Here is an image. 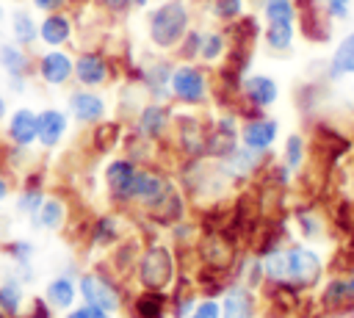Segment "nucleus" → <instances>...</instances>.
Instances as JSON below:
<instances>
[{
  "label": "nucleus",
  "mask_w": 354,
  "mask_h": 318,
  "mask_svg": "<svg viewBox=\"0 0 354 318\" xmlns=\"http://www.w3.org/2000/svg\"><path fill=\"white\" fill-rule=\"evenodd\" d=\"M191 28V3L188 0H160L147 14V36L158 50H174L183 33Z\"/></svg>",
  "instance_id": "nucleus-1"
},
{
  "label": "nucleus",
  "mask_w": 354,
  "mask_h": 318,
  "mask_svg": "<svg viewBox=\"0 0 354 318\" xmlns=\"http://www.w3.org/2000/svg\"><path fill=\"white\" fill-rule=\"evenodd\" d=\"M174 274H177V263L169 246L149 243L147 249H141L136 260V277L144 290H169L174 285Z\"/></svg>",
  "instance_id": "nucleus-2"
},
{
  "label": "nucleus",
  "mask_w": 354,
  "mask_h": 318,
  "mask_svg": "<svg viewBox=\"0 0 354 318\" xmlns=\"http://www.w3.org/2000/svg\"><path fill=\"white\" fill-rule=\"evenodd\" d=\"M169 91L183 105H205L207 102V72L191 61H183L171 69Z\"/></svg>",
  "instance_id": "nucleus-3"
},
{
  "label": "nucleus",
  "mask_w": 354,
  "mask_h": 318,
  "mask_svg": "<svg viewBox=\"0 0 354 318\" xmlns=\"http://www.w3.org/2000/svg\"><path fill=\"white\" fill-rule=\"evenodd\" d=\"M171 188H174V180H171L166 171H160V169H155L152 163H147V166H138V171H136L130 202H136V205H141L144 210H149V207L158 205Z\"/></svg>",
  "instance_id": "nucleus-4"
},
{
  "label": "nucleus",
  "mask_w": 354,
  "mask_h": 318,
  "mask_svg": "<svg viewBox=\"0 0 354 318\" xmlns=\"http://www.w3.org/2000/svg\"><path fill=\"white\" fill-rule=\"evenodd\" d=\"M324 263L321 257L307 246H290L285 249V279L296 288H310L321 279Z\"/></svg>",
  "instance_id": "nucleus-5"
},
{
  "label": "nucleus",
  "mask_w": 354,
  "mask_h": 318,
  "mask_svg": "<svg viewBox=\"0 0 354 318\" xmlns=\"http://www.w3.org/2000/svg\"><path fill=\"white\" fill-rule=\"evenodd\" d=\"M174 127V147L183 152V158H205V133L207 122L199 116H171Z\"/></svg>",
  "instance_id": "nucleus-6"
},
{
  "label": "nucleus",
  "mask_w": 354,
  "mask_h": 318,
  "mask_svg": "<svg viewBox=\"0 0 354 318\" xmlns=\"http://www.w3.org/2000/svg\"><path fill=\"white\" fill-rule=\"evenodd\" d=\"M235 147H238L235 113H224V116L207 122V133H205V158L207 160H218L227 152H232Z\"/></svg>",
  "instance_id": "nucleus-7"
},
{
  "label": "nucleus",
  "mask_w": 354,
  "mask_h": 318,
  "mask_svg": "<svg viewBox=\"0 0 354 318\" xmlns=\"http://www.w3.org/2000/svg\"><path fill=\"white\" fill-rule=\"evenodd\" d=\"M171 116H174V113H171L169 105L152 100V102H147V105H141V108L136 111L133 130H136L141 138L158 144V141H163V135L169 133V127H171Z\"/></svg>",
  "instance_id": "nucleus-8"
},
{
  "label": "nucleus",
  "mask_w": 354,
  "mask_h": 318,
  "mask_svg": "<svg viewBox=\"0 0 354 318\" xmlns=\"http://www.w3.org/2000/svg\"><path fill=\"white\" fill-rule=\"evenodd\" d=\"M266 155H268V152H257V149H249V147L238 144L232 152H227V155L218 158L216 163H218V169L224 171V177H227L230 183H238V180L254 177V174L263 169Z\"/></svg>",
  "instance_id": "nucleus-9"
},
{
  "label": "nucleus",
  "mask_w": 354,
  "mask_h": 318,
  "mask_svg": "<svg viewBox=\"0 0 354 318\" xmlns=\"http://www.w3.org/2000/svg\"><path fill=\"white\" fill-rule=\"evenodd\" d=\"M136 171H138V163L130 160L127 155L122 158H113L102 177H105V188H108V196L119 205H127L130 202V194H133V180H136Z\"/></svg>",
  "instance_id": "nucleus-10"
},
{
  "label": "nucleus",
  "mask_w": 354,
  "mask_h": 318,
  "mask_svg": "<svg viewBox=\"0 0 354 318\" xmlns=\"http://www.w3.org/2000/svg\"><path fill=\"white\" fill-rule=\"evenodd\" d=\"M0 69L8 75V86L14 91H25L28 77L33 72V61L25 53V47H19L17 41H3L0 44Z\"/></svg>",
  "instance_id": "nucleus-11"
},
{
  "label": "nucleus",
  "mask_w": 354,
  "mask_h": 318,
  "mask_svg": "<svg viewBox=\"0 0 354 318\" xmlns=\"http://www.w3.org/2000/svg\"><path fill=\"white\" fill-rule=\"evenodd\" d=\"M72 77L83 86V88H100L108 83L111 77V61L105 58V53L100 50H83L75 58V72Z\"/></svg>",
  "instance_id": "nucleus-12"
},
{
  "label": "nucleus",
  "mask_w": 354,
  "mask_h": 318,
  "mask_svg": "<svg viewBox=\"0 0 354 318\" xmlns=\"http://www.w3.org/2000/svg\"><path fill=\"white\" fill-rule=\"evenodd\" d=\"M277 135H279V122L271 116H263V113L243 119V124L238 130V141L249 149H257V152H268L274 147Z\"/></svg>",
  "instance_id": "nucleus-13"
},
{
  "label": "nucleus",
  "mask_w": 354,
  "mask_h": 318,
  "mask_svg": "<svg viewBox=\"0 0 354 318\" xmlns=\"http://www.w3.org/2000/svg\"><path fill=\"white\" fill-rule=\"evenodd\" d=\"M80 296L86 304H94V307H102L105 312H116L122 307V290L105 279V277H97V274H86L80 277Z\"/></svg>",
  "instance_id": "nucleus-14"
},
{
  "label": "nucleus",
  "mask_w": 354,
  "mask_h": 318,
  "mask_svg": "<svg viewBox=\"0 0 354 318\" xmlns=\"http://www.w3.org/2000/svg\"><path fill=\"white\" fill-rule=\"evenodd\" d=\"M36 72L47 86H64L72 80L75 72V58L69 53H64L61 47H50L47 53L39 55L36 61Z\"/></svg>",
  "instance_id": "nucleus-15"
},
{
  "label": "nucleus",
  "mask_w": 354,
  "mask_h": 318,
  "mask_svg": "<svg viewBox=\"0 0 354 318\" xmlns=\"http://www.w3.org/2000/svg\"><path fill=\"white\" fill-rule=\"evenodd\" d=\"M279 97V86L274 77L268 75H243L241 80V100L257 111H266L277 102Z\"/></svg>",
  "instance_id": "nucleus-16"
},
{
  "label": "nucleus",
  "mask_w": 354,
  "mask_h": 318,
  "mask_svg": "<svg viewBox=\"0 0 354 318\" xmlns=\"http://www.w3.org/2000/svg\"><path fill=\"white\" fill-rule=\"evenodd\" d=\"M324 312H346L354 310V274L348 277H332L318 299Z\"/></svg>",
  "instance_id": "nucleus-17"
},
{
  "label": "nucleus",
  "mask_w": 354,
  "mask_h": 318,
  "mask_svg": "<svg viewBox=\"0 0 354 318\" xmlns=\"http://www.w3.org/2000/svg\"><path fill=\"white\" fill-rule=\"evenodd\" d=\"M66 127H69V116L61 108H44L36 113V141L44 149H55L66 135Z\"/></svg>",
  "instance_id": "nucleus-18"
},
{
  "label": "nucleus",
  "mask_w": 354,
  "mask_h": 318,
  "mask_svg": "<svg viewBox=\"0 0 354 318\" xmlns=\"http://www.w3.org/2000/svg\"><path fill=\"white\" fill-rule=\"evenodd\" d=\"M69 113L80 124H97L105 119V100L91 88H77L69 94Z\"/></svg>",
  "instance_id": "nucleus-19"
},
{
  "label": "nucleus",
  "mask_w": 354,
  "mask_h": 318,
  "mask_svg": "<svg viewBox=\"0 0 354 318\" xmlns=\"http://www.w3.org/2000/svg\"><path fill=\"white\" fill-rule=\"evenodd\" d=\"M72 19L66 11H47L44 19L39 22V41H44L47 47H61L66 41H72Z\"/></svg>",
  "instance_id": "nucleus-20"
},
{
  "label": "nucleus",
  "mask_w": 354,
  "mask_h": 318,
  "mask_svg": "<svg viewBox=\"0 0 354 318\" xmlns=\"http://www.w3.org/2000/svg\"><path fill=\"white\" fill-rule=\"evenodd\" d=\"M171 64L169 61H152V64H147V66H141V77H138V83H141V88L152 97V100H158V102H163L166 97H171V91H169V77H171Z\"/></svg>",
  "instance_id": "nucleus-21"
},
{
  "label": "nucleus",
  "mask_w": 354,
  "mask_h": 318,
  "mask_svg": "<svg viewBox=\"0 0 354 318\" xmlns=\"http://www.w3.org/2000/svg\"><path fill=\"white\" fill-rule=\"evenodd\" d=\"M6 135L14 147L19 149H28L33 147L36 141V111L33 108H17L11 116H8V127H6Z\"/></svg>",
  "instance_id": "nucleus-22"
},
{
  "label": "nucleus",
  "mask_w": 354,
  "mask_h": 318,
  "mask_svg": "<svg viewBox=\"0 0 354 318\" xmlns=\"http://www.w3.org/2000/svg\"><path fill=\"white\" fill-rule=\"evenodd\" d=\"M221 318H254V293L246 285H232L224 290Z\"/></svg>",
  "instance_id": "nucleus-23"
},
{
  "label": "nucleus",
  "mask_w": 354,
  "mask_h": 318,
  "mask_svg": "<svg viewBox=\"0 0 354 318\" xmlns=\"http://www.w3.org/2000/svg\"><path fill=\"white\" fill-rule=\"evenodd\" d=\"M348 75H354V30L346 33L337 41V47H335V53L326 64V77L329 80H340V77H348Z\"/></svg>",
  "instance_id": "nucleus-24"
},
{
  "label": "nucleus",
  "mask_w": 354,
  "mask_h": 318,
  "mask_svg": "<svg viewBox=\"0 0 354 318\" xmlns=\"http://www.w3.org/2000/svg\"><path fill=\"white\" fill-rule=\"evenodd\" d=\"M169 310L166 290H141L130 304V318H163Z\"/></svg>",
  "instance_id": "nucleus-25"
},
{
  "label": "nucleus",
  "mask_w": 354,
  "mask_h": 318,
  "mask_svg": "<svg viewBox=\"0 0 354 318\" xmlns=\"http://www.w3.org/2000/svg\"><path fill=\"white\" fill-rule=\"evenodd\" d=\"M8 25H11V39L19 47L28 50V47H33L39 41V22L33 19V14L28 8H14Z\"/></svg>",
  "instance_id": "nucleus-26"
},
{
  "label": "nucleus",
  "mask_w": 354,
  "mask_h": 318,
  "mask_svg": "<svg viewBox=\"0 0 354 318\" xmlns=\"http://www.w3.org/2000/svg\"><path fill=\"white\" fill-rule=\"evenodd\" d=\"M263 41L271 53H288L296 41V22H266Z\"/></svg>",
  "instance_id": "nucleus-27"
},
{
  "label": "nucleus",
  "mask_w": 354,
  "mask_h": 318,
  "mask_svg": "<svg viewBox=\"0 0 354 318\" xmlns=\"http://www.w3.org/2000/svg\"><path fill=\"white\" fill-rule=\"evenodd\" d=\"M88 238L94 246H111L116 241H122V224H119V216L113 213H102L94 218L91 230H88Z\"/></svg>",
  "instance_id": "nucleus-28"
},
{
  "label": "nucleus",
  "mask_w": 354,
  "mask_h": 318,
  "mask_svg": "<svg viewBox=\"0 0 354 318\" xmlns=\"http://www.w3.org/2000/svg\"><path fill=\"white\" fill-rule=\"evenodd\" d=\"M66 202L61 199V196H44V202H41V207L36 210V224L39 227H44V230H61L64 224H66Z\"/></svg>",
  "instance_id": "nucleus-29"
},
{
  "label": "nucleus",
  "mask_w": 354,
  "mask_h": 318,
  "mask_svg": "<svg viewBox=\"0 0 354 318\" xmlns=\"http://www.w3.org/2000/svg\"><path fill=\"white\" fill-rule=\"evenodd\" d=\"M227 55V33L224 30H202L199 58L205 64H221Z\"/></svg>",
  "instance_id": "nucleus-30"
},
{
  "label": "nucleus",
  "mask_w": 354,
  "mask_h": 318,
  "mask_svg": "<svg viewBox=\"0 0 354 318\" xmlns=\"http://www.w3.org/2000/svg\"><path fill=\"white\" fill-rule=\"evenodd\" d=\"M122 144V124L119 122H97L94 133H91V147L94 152H111Z\"/></svg>",
  "instance_id": "nucleus-31"
},
{
  "label": "nucleus",
  "mask_w": 354,
  "mask_h": 318,
  "mask_svg": "<svg viewBox=\"0 0 354 318\" xmlns=\"http://www.w3.org/2000/svg\"><path fill=\"white\" fill-rule=\"evenodd\" d=\"M75 293H77V290H75V282H72L69 277H55V279L47 285L44 299H47L50 307H55V310H66V307H72Z\"/></svg>",
  "instance_id": "nucleus-32"
},
{
  "label": "nucleus",
  "mask_w": 354,
  "mask_h": 318,
  "mask_svg": "<svg viewBox=\"0 0 354 318\" xmlns=\"http://www.w3.org/2000/svg\"><path fill=\"white\" fill-rule=\"evenodd\" d=\"M307 160V138L299 135V133H290L285 138V149H282V163L290 169V171H299Z\"/></svg>",
  "instance_id": "nucleus-33"
},
{
  "label": "nucleus",
  "mask_w": 354,
  "mask_h": 318,
  "mask_svg": "<svg viewBox=\"0 0 354 318\" xmlns=\"http://www.w3.org/2000/svg\"><path fill=\"white\" fill-rule=\"evenodd\" d=\"M266 22H296V3L293 0H263L260 3Z\"/></svg>",
  "instance_id": "nucleus-34"
},
{
  "label": "nucleus",
  "mask_w": 354,
  "mask_h": 318,
  "mask_svg": "<svg viewBox=\"0 0 354 318\" xmlns=\"http://www.w3.org/2000/svg\"><path fill=\"white\" fill-rule=\"evenodd\" d=\"M205 3H207V11L213 14V19H218V22H232L246 8V0H205Z\"/></svg>",
  "instance_id": "nucleus-35"
},
{
  "label": "nucleus",
  "mask_w": 354,
  "mask_h": 318,
  "mask_svg": "<svg viewBox=\"0 0 354 318\" xmlns=\"http://www.w3.org/2000/svg\"><path fill=\"white\" fill-rule=\"evenodd\" d=\"M22 307V285L17 279H6L0 285V310L6 315H17Z\"/></svg>",
  "instance_id": "nucleus-36"
},
{
  "label": "nucleus",
  "mask_w": 354,
  "mask_h": 318,
  "mask_svg": "<svg viewBox=\"0 0 354 318\" xmlns=\"http://www.w3.org/2000/svg\"><path fill=\"white\" fill-rule=\"evenodd\" d=\"M199 44H202V30L199 28H188L174 50H177L180 61H194V58H199Z\"/></svg>",
  "instance_id": "nucleus-37"
},
{
  "label": "nucleus",
  "mask_w": 354,
  "mask_h": 318,
  "mask_svg": "<svg viewBox=\"0 0 354 318\" xmlns=\"http://www.w3.org/2000/svg\"><path fill=\"white\" fill-rule=\"evenodd\" d=\"M41 202H44L41 185H25L22 194L17 196V210L25 213V216H36V210L41 207Z\"/></svg>",
  "instance_id": "nucleus-38"
},
{
  "label": "nucleus",
  "mask_w": 354,
  "mask_h": 318,
  "mask_svg": "<svg viewBox=\"0 0 354 318\" xmlns=\"http://www.w3.org/2000/svg\"><path fill=\"white\" fill-rule=\"evenodd\" d=\"M296 224H299V232H301L304 238H315V235L321 232V216H315V213L307 210V207L296 210Z\"/></svg>",
  "instance_id": "nucleus-39"
},
{
  "label": "nucleus",
  "mask_w": 354,
  "mask_h": 318,
  "mask_svg": "<svg viewBox=\"0 0 354 318\" xmlns=\"http://www.w3.org/2000/svg\"><path fill=\"white\" fill-rule=\"evenodd\" d=\"M3 249L11 254V260H14L17 265H28V260H30V254H33V243H30V241H8Z\"/></svg>",
  "instance_id": "nucleus-40"
},
{
  "label": "nucleus",
  "mask_w": 354,
  "mask_h": 318,
  "mask_svg": "<svg viewBox=\"0 0 354 318\" xmlns=\"http://www.w3.org/2000/svg\"><path fill=\"white\" fill-rule=\"evenodd\" d=\"M351 3H354V0H321V6H324V11H326V17H329L332 22L348 19V14H351Z\"/></svg>",
  "instance_id": "nucleus-41"
},
{
  "label": "nucleus",
  "mask_w": 354,
  "mask_h": 318,
  "mask_svg": "<svg viewBox=\"0 0 354 318\" xmlns=\"http://www.w3.org/2000/svg\"><path fill=\"white\" fill-rule=\"evenodd\" d=\"M105 14H111V17H122V14H127L130 8H133V0H94Z\"/></svg>",
  "instance_id": "nucleus-42"
},
{
  "label": "nucleus",
  "mask_w": 354,
  "mask_h": 318,
  "mask_svg": "<svg viewBox=\"0 0 354 318\" xmlns=\"http://www.w3.org/2000/svg\"><path fill=\"white\" fill-rule=\"evenodd\" d=\"M246 288H260L263 285V260H249L246 263Z\"/></svg>",
  "instance_id": "nucleus-43"
},
{
  "label": "nucleus",
  "mask_w": 354,
  "mask_h": 318,
  "mask_svg": "<svg viewBox=\"0 0 354 318\" xmlns=\"http://www.w3.org/2000/svg\"><path fill=\"white\" fill-rule=\"evenodd\" d=\"M196 315L199 318H221V304L213 301V299H202L196 304Z\"/></svg>",
  "instance_id": "nucleus-44"
},
{
  "label": "nucleus",
  "mask_w": 354,
  "mask_h": 318,
  "mask_svg": "<svg viewBox=\"0 0 354 318\" xmlns=\"http://www.w3.org/2000/svg\"><path fill=\"white\" fill-rule=\"evenodd\" d=\"M28 318H50V304L44 299H33V307H30Z\"/></svg>",
  "instance_id": "nucleus-45"
},
{
  "label": "nucleus",
  "mask_w": 354,
  "mask_h": 318,
  "mask_svg": "<svg viewBox=\"0 0 354 318\" xmlns=\"http://www.w3.org/2000/svg\"><path fill=\"white\" fill-rule=\"evenodd\" d=\"M8 199V180L0 174V202H6Z\"/></svg>",
  "instance_id": "nucleus-46"
},
{
  "label": "nucleus",
  "mask_w": 354,
  "mask_h": 318,
  "mask_svg": "<svg viewBox=\"0 0 354 318\" xmlns=\"http://www.w3.org/2000/svg\"><path fill=\"white\" fill-rule=\"evenodd\" d=\"M0 119H6V100H3V94H0Z\"/></svg>",
  "instance_id": "nucleus-47"
},
{
  "label": "nucleus",
  "mask_w": 354,
  "mask_h": 318,
  "mask_svg": "<svg viewBox=\"0 0 354 318\" xmlns=\"http://www.w3.org/2000/svg\"><path fill=\"white\" fill-rule=\"evenodd\" d=\"M149 0H133V8H144Z\"/></svg>",
  "instance_id": "nucleus-48"
},
{
  "label": "nucleus",
  "mask_w": 354,
  "mask_h": 318,
  "mask_svg": "<svg viewBox=\"0 0 354 318\" xmlns=\"http://www.w3.org/2000/svg\"><path fill=\"white\" fill-rule=\"evenodd\" d=\"M246 3H252V6H257V8H260V3H263V0H246Z\"/></svg>",
  "instance_id": "nucleus-49"
},
{
  "label": "nucleus",
  "mask_w": 354,
  "mask_h": 318,
  "mask_svg": "<svg viewBox=\"0 0 354 318\" xmlns=\"http://www.w3.org/2000/svg\"><path fill=\"white\" fill-rule=\"evenodd\" d=\"M3 17H6V11H3V6H0V22H3Z\"/></svg>",
  "instance_id": "nucleus-50"
},
{
  "label": "nucleus",
  "mask_w": 354,
  "mask_h": 318,
  "mask_svg": "<svg viewBox=\"0 0 354 318\" xmlns=\"http://www.w3.org/2000/svg\"><path fill=\"white\" fill-rule=\"evenodd\" d=\"M188 318H199V315H196V312H191V315H188Z\"/></svg>",
  "instance_id": "nucleus-51"
},
{
  "label": "nucleus",
  "mask_w": 354,
  "mask_h": 318,
  "mask_svg": "<svg viewBox=\"0 0 354 318\" xmlns=\"http://www.w3.org/2000/svg\"><path fill=\"white\" fill-rule=\"evenodd\" d=\"M0 318H6V312H3V310H0Z\"/></svg>",
  "instance_id": "nucleus-52"
}]
</instances>
